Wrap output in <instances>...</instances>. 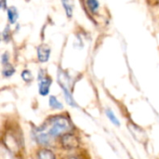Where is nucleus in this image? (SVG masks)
Here are the masks:
<instances>
[{"mask_svg":"<svg viewBox=\"0 0 159 159\" xmlns=\"http://www.w3.org/2000/svg\"><path fill=\"white\" fill-rule=\"evenodd\" d=\"M36 141L41 144H47L48 143V133L44 132V130H40L39 129H36Z\"/></svg>","mask_w":159,"mask_h":159,"instance_id":"obj_8","label":"nucleus"},{"mask_svg":"<svg viewBox=\"0 0 159 159\" xmlns=\"http://www.w3.org/2000/svg\"><path fill=\"white\" fill-rule=\"evenodd\" d=\"M8 59H9V56H8V53L6 52L2 55V64L5 65V64H7L8 63Z\"/></svg>","mask_w":159,"mask_h":159,"instance_id":"obj_16","label":"nucleus"},{"mask_svg":"<svg viewBox=\"0 0 159 159\" xmlns=\"http://www.w3.org/2000/svg\"><path fill=\"white\" fill-rule=\"evenodd\" d=\"M7 20H8L9 23L10 24L16 23V21L19 18V13H18L17 8L15 7H7Z\"/></svg>","mask_w":159,"mask_h":159,"instance_id":"obj_6","label":"nucleus"},{"mask_svg":"<svg viewBox=\"0 0 159 159\" xmlns=\"http://www.w3.org/2000/svg\"><path fill=\"white\" fill-rule=\"evenodd\" d=\"M43 71L41 70L38 75V89H39V93L42 96H47L49 92V88L52 84V79L47 75H43L42 74Z\"/></svg>","mask_w":159,"mask_h":159,"instance_id":"obj_2","label":"nucleus"},{"mask_svg":"<svg viewBox=\"0 0 159 159\" xmlns=\"http://www.w3.org/2000/svg\"><path fill=\"white\" fill-rule=\"evenodd\" d=\"M50 56V48L48 46L42 44L37 48V59L40 62H47Z\"/></svg>","mask_w":159,"mask_h":159,"instance_id":"obj_4","label":"nucleus"},{"mask_svg":"<svg viewBox=\"0 0 159 159\" xmlns=\"http://www.w3.org/2000/svg\"><path fill=\"white\" fill-rule=\"evenodd\" d=\"M50 122L48 134L53 137H57L61 134H67L73 129L71 122L64 116H55L50 119Z\"/></svg>","mask_w":159,"mask_h":159,"instance_id":"obj_1","label":"nucleus"},{"mask_svg":"<svg viewBox=\"0 0 159 159\" xmlns=\"http://www.w3.org/2000/svg\"><path fill=\"white\" fill-rule=\"evenodd\" d=\"M49 105L53 109H62V104L58 101V99L55 96H50L49 98Z\"/></svg>","mask_w":159,"mask_h":159,"instance_id":"obj_12","label":"nucleus"},{"mask_svg":"<svg viewBox=\"0 0 159 159\" xmlns=\"http://www.w3.org/2000/svg\"><path fill=\"white\" fill-rule=\"evenodd\" d=\"M38 158L39 159H56L55 158V156L54 154L48 150V149H44V150H41L39 151L38 153Z\"/></svg>","mask_w":159,"mask_h":159,"instance_id":"obj_11","label":"nucleus"},{"mask_svg":"<svg viewBox=\"0 0 159 159\" xmlns=\"http://www.w3.org/2000/svg\"><path fill=\"white\" fill-rule=\"evenodd\" d=\"M87 7L91 12L96 13L99 10L100 3L98 0H87Z\"/></svg>","mask_w":159,"mask_h":159,"instance_id":"obj_10","label":"nucleus"},{"mask_svg":"<svg viewBox=\"0 0 159 159\" xmlns=\"http://www.w3.org/2000/svg\"><path fill=\"white\" fill-rule=\"evenodd\" d=\"M61 4L65 10L66 16L71 18L73 16V11H74V7H75L74 0H61Z\"/></svg>","mask_w":159,"mask_h":159,"instance_id":"obj_7","label":"nucleus"},{"mask_svg":"<svg viewBox=\"0 0 159 159\" xmlns=\"http://www.w3.org/2000/svg\"><path fill=\"white\" fill-rule=\"evenodd\" d=\"M0 4H1L2 9H5L6 7H7V0H1V1H0Z\"/></svg>","mask_w":159,"mask_h":159,"instance_id":"obj_17","label":"nucleus"},{"mask_svg":"<svg viewBox=\"0 0 159 159\" xmlns=\"http://www.w3.org/2000/svg\"><path fill=\"white\" fill-rule=\"evenodd\" d=\"M21 78L25 81V82H31L33 80V75L29 70H24L21 72Z\"/></svg>","mask_w":159,"mask_h":159,"instance_id":"obj_14","label":"nucleus"},{"mask_svg":"<svg viewBox=\"0 0 159 159\" xmlns=\"http://www.w3.org/2000/svg\"><path fill=\"white\" fill-rule=\"evenodd\" d=\"M69 159H76V158H75V157H71V158H69Z\"/></svg>","mask_w":159,"mask_h":159,"instance_id":"obj_18","label":"nucleus"},{"mask_svg":"<svg viewBox=\"0 0 159 159\" xmlns=\"http://www.w3.org/2000/svg\"><path fill=\"white\" fill-rule=\"evenodd\" d=\"M15 72H16L15 68H14L11 64H9V63L5 64L4 67H3V70H2V74H3V75H4L5 77H9V76H11Z\"/></svg>","mask_w":159,"mask_h":159,"instance_id":"obj_9","label":"nucleus"},{"mask_svg":"<svg viewBox=\"0 0 159 159\" xmlns=\"http://www.w3.org/2000/svg\"><path fill=\"white\" fill-rule=\"evenodd\" d=\"M61 145L66 148V149H73V148H75L78 146L79 144V142L77 140V138L72 134H64L61 138Z\"/></svg>","mask_w":159,"mask_h":159,"instance_id":"obj_3","label":"nucleus"},{"mask_svg":"<svg viewBox=\"0 0 159 159\" xmlns=\"http://www.w3.org/2000/svg\"><path fill=\"white\" fill-rule=\"evenodd\" d=\"M10 38H11L10 28H9V26H7V27L5 28V30H4V32H3V40H4L6 43H7V42H9Z\"/></svg>","mask_w":159,"mask_h":159,"instance_id":"obj_15","label":"nucleus"},{"mask_svg":"<svg viewBox=\"0 0 159 159\" xmlns=\"http://www.w3.org/2000/svg\"><path fill=\"white\" fill-rule=\"evenodd\" d=\"M60 86H61V89L63 91L64 98H65L67 103L69 105L73 106V107H76L77 105H76V103H75V100H74V98H73V96H72V94H71V92L69 90L68 86H66V85H60Z\"/></svg>","mask_w":159,"mask_h":159,"instance_id":"obj_5","label":"nucleus"},{"mask_svg":"<svg viewBox=\"0 0 159 159\" xmlns=\"http://www.w3.org/2000/svg\"><path fill=\"white\" fill-rule=\"evenodd\" d=\"M106 116H107V117L110 119V121H111L113 124H115L116 126H120V123H119V121H118L117 117L115 116V114L113 113V111H112V110L107 109V110H106Z\"/></svg>","mask_w":159,"mask_h":159,"instance_id":"obj_13","label":"nucleus"}]
</instances>
